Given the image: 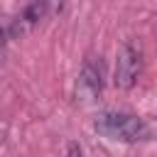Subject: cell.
I'll list each match as a JSON object with an SVG mask.
<instances>
[{
	"instance_id": "obj_1",
	"label": "cell",
	"mask_w": 157,
	"mask_h": 157,
	"mask_svg": "<svg viewBox=\"0 0 157 157\" xmlns=\"http://www.w3.org/2000/svg\"><path fill=\"white\" fill-rule=\"evenodd\" d=\"M93 128L98 135L118 142H142L150 137V125L132 113L105 110L93 120Z\"/></svg>"
},
{
	"instance_id": "obj_2",
	"label": "cell",
	"mask_w": 157,
	"mask_h": 157,
	"mask_svg": "<svg viewBox=\"0 0 157 157\" xmlns=\"http://www.w3.org/2000/svg\"><path fill=\"white\" fill-rule=\"evenodd\" d=\"M142 74V52L125 42L115 54V69H113V86L120 91H130Z\"/></svg>"
},
{
	"instance_id": "obj_3",
	"label": "cell",
	"mask_w": 157,
	"mask_h": 157,
	"mask_svg": "<svg viewBox=\"0 0 157 157\" xmlns=\"http://www.w3.org/2000/svg\"><path fill=\"white\" fill-rule=\"evenodd\" d=\"M103 91V64L101 56H88L78 71L76 81V98L81 101H93Z\"/></svg>"
},
{
	"instance_id": "obj_4",
	"label": "cell",
	"mask_w": 157,
	"mask_h": 157,
	"mask_svg": "<svg viewBox=\"0 0 157 157\" xmlns=\"http://www.w3.org/2000/svg\"><path fill=\"white\" fill-rule=\"evenodd\" d=\"M44 17H49V7H47V0H32L22 15H17V20L12 22V34H25L29 32L32 27H37Z\"/></svg>"
},
{
	"instance_id": "obj_5",
	"label": "cell",
	"mask_w": 157,
	"mask_h": 157,
	"mask_svg": "<svg viewBox=\"0 0 157 157\" xmlns=\"http://www.w3.org/2000/svg\"><path fill=\"white\" fill-rule=\"evenodd\" d=\"M47 7H49V15H56V12H61L64 0H47Z\"/></svg>"
},
{
	"instance_id": "obj_6",
	"label": "cell",
	"mask_w": 157,
	"mask_h": 157,
	"mask_svg": "<svg viewBox=\"0 0 157 157\" xmlns=\"http://www.w3.org/2000/svg\"><path fill=\"white\" fill-rule=\"evenodd\" d=\"M66 157H83V150H81V145L71 142V145H69V150H66Z\"/></svg>"
},
{
	"instance_id": "obj_7",
	"label": "cell",
	"mask_w": 157,
	"mask_h": 157,
	"mask_svg": "<svg viewBox=\"0 0 157 157\" xmlns=\"http://www.w3.org/2000/svg\"><path fill=\"white\" fill-rule=\"evenodd\" d=\"M2 42H5V29L0 27V44H2Z\"/></svg>"
},
{
	"instance_id": "obj_8",
	"label": "cell",
	"mask_w": 157,
	"mask_h": 157,
	"mask_svg": "<svg viewBox=\"0 0 157 157\" xmlns=\"http://www.w3.org/2000/svg\"><path fill=\"white\" fill-rule=\"evenodd\" d=\"M155 32H157V29H155Z\"/></svg>"
}]
</instances>
